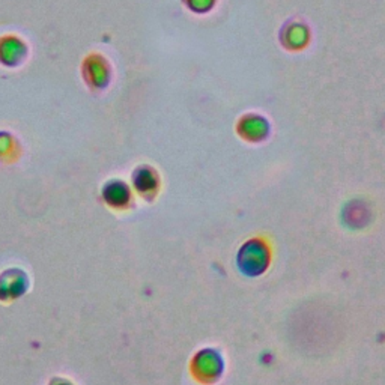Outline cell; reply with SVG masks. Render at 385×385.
Here are the masks:
<instances>
[{"label": "cell", "instance_id": "obj_5", "mask_svg": "<svg viewBox=\"0 0 385 385\" xmlns=\"http://www.w3.org/2000/svg\"><path fill=\"white\" fill-rule=\"evenodd\" d=\"M132 183L140 195H149V192L155 191L156 187V178L149 167H140L132 175Z\"/></svg>", "mask_w": 385, "mask_h": 385}, {"label": "cell", "instance_id": "obj_4", "mask_svg": "<svg viewBox=\"0 0 385 385\" xmlns=\"http://www.w3.org/2000/svg\"><path fill=\"white\" fill-rule=\"evenodd\" d=\"M103 197L107 205L113 208H124L131 200L130 188L119 179H113L107 183L103 188Z\"/></svg>", "mask_w": 385, "mask_h": 385}, {"label": "cell", "instance_id": "obj_1", "mask_svg": "<svg viewBox=\"0 0 385 385\" xmlns=\"http://www.w3.org/2000/svg\"><path fill=\"white\" fill-rule=\"evenodd\" d=\"M112 77L110 64L100 53H89L81 62V79L92 91H103Z\"/></svg>", "mask_w": 385, "mask_h": 385}, {"label": "cell", "instance_id": "obj_3", "mask_svg": "<svg viewBox=\"0 0 385 385\" xmlns=\"http://www.w3.org/2000/svg\"><path fill=\"white\" fill-rule=\"evenodd\" d=\"M265 263H267V251L260 244L251 243L246 246V251H241L239 267L246 274H259L265 268Z\"/></svg>", "mask_w": 385, "mask_h": 385}, {"label": "cell", "instance_id": "obj_2", "mask_svg": "<svg viewBox=\"0 0 385 385\" xmlns=\"http://www.w3.org/2000/svg\"><path fill=\"white\" fill-rule=\"evenodd\" d=\"M29 47L18 35L6 33L0 36V65L16 68L26 62Z\"/></svg>", "mask_w": 385, "mask_h": 385}, {"label": "cell", "instance_id": "obj_6", "mask_svg": "<svg viewBox=\"0 0 385 385\" xmlns=\"http://www.w3.org/2000/svg\"><path fill=\"white\" fill-rule=\"evenodd\" d=\"M17 143H14V137L8 134V131H0V156L14 155V149Z\"/></svg>", "mask_w": 385, "mask_h": 385}, {"label": "cell", "instance_id": "obj_7", "mask_svg": "<svg viewBox=\"0 0 385 385\" xmlns=\"http://www.w3.org/2000/svg\"><path fill=\"white\" fill-rule=\"evenodd\" d=\"M59 385H69V384H59Z\"/></svg>", "mask_w": 385, "mask_h": 385}]
</instances>
